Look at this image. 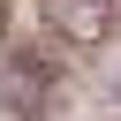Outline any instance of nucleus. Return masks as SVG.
Here are the masks:
<instances>
[{"mask_svg":"<svg viewBox=\"0 0 121 121\" xmlns=\"http://www.w3.org/2000/svg\"><path fill=\"white\" fill-rule=\"evenodd\" d=\"M45 98H53V60L30 45L0 53V121H38Z\"/></svg>","mask_w":121,"mask_h":121,"instance_id":"nucleus-1","label":"nucleus"},{"mask_svg":"<svg viewBox=\"0 0 121 121\" xmlns=\"http://www.w3.org/2000/svg\"><path fill=\"white\" fill-rule=\"evenodd\" d=\"M0 53H8V0H0Z\"/></svg>","mask_w":121,"mask_h":121,"instance_id":"nucleus-3","label":"nucleus"},{"mask_svg":"<svg viewBox=\"0 0 121 121\" xmlns=\"http://www.w3.org/2000/svg\"><path fill=\"white\" fill-rule=\"evenodd\" d=\"M38 15H45V30H53L60 45H76V53H91V45L113 38V0H38Z\"/></svg>","mask_w":121,"mask_h":121,"instance_id":"nucleus-2","label":"nucleus"}]
</instances>
